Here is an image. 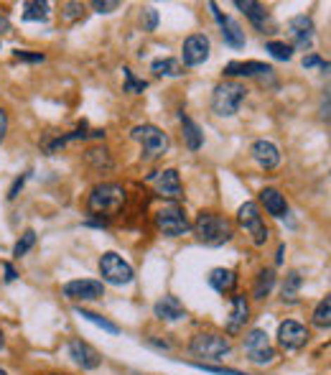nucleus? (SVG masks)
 <instances>
[{"mask_svg":"<svg viewBox=\"0 0 331 375\" xmlns=\"http://www.w3.org/2000/svg\"><path fill=\"white\" fill-rule=\"evenodd\" d=\"M265 51H270L273 59L278 61H291L293 59V47L285 41H265Z\"/></svg>","mask_w":331,"mask_h":375,"instance_id":"obj_32","label":"nucleus"},{"mask_svg":"<svg viewBox=\"0 0 331 375\" xmlns=\"http://www.w3.org/2000/svg\"><path fill=\"white\" fill-rule=\"evenodd\" d=\"M0 266H3V271H6V276H3V278H6V283H13L15 281V268L11 266V263H0Z\"/></svg>","mask_w":331,"mask_h":375,"instance_id":"obj_43","label":"nucleus"},{"mask_svg":"<svg viewBox=\"0 0 331 375\" xmlns=\"http://www.w3.org/2000/svg\"><path fill=\"white\" fill-rule=\"evenodd\" d=\"M28 174H31V171H26V174H20L18 179L13 181V187H11V192H8V199H15V197H18V192H20V189H23V184H26Z\"/></svg>","mask_w":331,"mask_h":375,"instance_id":"obj_41","label":"nucleus"},{"mask_svg":"<svg viewBox=\"0 0 331 375\" xmlns=\"http://www.w3.org/2000/svg\"><path fill=\"white\" fill-rule=\"evenodd\" d=\"M156 228L166 235V238H181L192 230V222L186 217L181 204H166L156 212Z\"/></svg>","mask_w":331,"mask_h":375,"instance_id":"obj_7","label":"nucleus"},{"mask_svg":"<svg viewBox=\"0 0 331 375\" xmlns=\"http://www.w3.org/2000/svg\"><path fill=\"white\" fill-rule=\"evenodd\" d=\"M99 276H102V281L105 283L127 286V283H132V278H135V271H132V266L123 258V255H118L115 250H107V253H102V258H99Z\"/></svg>","mask_w":331,"mask_h":375,"instance_id":"obj_5","label":"nucleus"},{"mask_svg":"<svg viewBox=\"0 0 331 375\" xmlns=\"http://www.w3.org/2000/svg\"><path fill=\"white\" fill-rule=\"evenodd\" d=\"M283 255H285V245L280 242V245H278V258H275V263H278V266L283 263Z\"/></svg>","mask_w":331,"mask_h":375,"instance_id":"obj_46","label":"nucleus"},{"mask_svg":"<svg viewBox=\"0 0 331 375\" xmlns=\"http://www.w3.org/2000/svg\"><path fill=\"white\" fill-rule=\"evenodd\" d=\"M148 181L156 184V192L166 199H173L179 202L184 199V187H181V179H179V171L176 168H163V171H156V174L148 176Z\"/></svg>","mask_w":331,"mask_h":375,"instance_id":"obj_13","label":"nucleus"},{"mask_svg":"<svg viewBox=\"0 0 331 375\" xmlns=\"http://www.w3.org/2000/svg\"><path fill=\"white\" fill-rule=\"evenodd\" d=\"M130 135H132V141L140 143V151H143V159L146 161L161 159V156H166V151H168V135H166L158 125H153V123L135 125L130 130Z\"/></svg>","mask_w":331,"mask_h":375,"instance_id":"obj_4","label":"nucleus"},{"mask_svg":"<svg viewBox=\"0 0 331 375\" xmlns=\"http://www.w3.org/2000/svg\"><path fill=\"white\" fill-rule=\"evenodd\" d=\"M153 314L161 321H179L186 316V307L176 299V296H161L158 302L153 304Z\"/></svg>","mask_w":331,"mask_h":375,"instance_id":"obj_20","label":"nucleus"},{"mask_svg":"<svg viewBox=\"0 0 331 375\" xmlns=\"http://www.w3.org/2000/svg\"><path fill=\"white\" fill-rule=\"evenodd\" d=\"M209 11H212V16L217 18L219 28H222V39H225L227 47L230 49L245 47V31H242V26H239L237 20L230 18V16H222V11L217 8V3H209Z\"/></svg>","mask_w":331,"mask_h":375,"instance_id":"obj_15","label":"nucleus"},{"mask_svg":"<svg viewBox=\"0 0 331 375\" xmlns=\"http://www.w3.org/2000/svg\"><path fill=\"white\" fill-rule=\"evenodd\" d=\"M151 72L156 77H181L184 67H181L179 59H171V56H163V59H156L151 64Z\"/></svg>","mask_w":331,"mask_h":375,"instance_id":"obj_27","label":"nucleus"},{"mask_svg":"<svg viewBox=\"0 0 331 375\" xmlns=\"http://www.w3.org/2000/svg\"><path fill=\"white\" fill-rule=\"evenodd\" d=\"M148 345H153V348H158V350H168V342H161V340H148Z\"/></svg>","mask_w":331,"mask_h":375,"instance_id":"obj_45","label":"nucleus"},{"mask_svg":"<svg viewBox=\"0 0 331 375\" xmlns=\"http://www.w3.org/2000/svg\"><path fill=\"white\" fill-rule=\"evenodd\" d=\"M0 350H6V335H3V329H0Z\"/></svg>","mask_w":331,"mask_h":375,"instance_id":"obj_47","label":"nucleus"},{"mask_svg":"<svg viewBox=\"0 0 331 375\" xmlns=\"http://www.w3.org/2000/svg\"><path fill=\"white\" fill-rule=\"evenodd\" d=\"M247 321H250V302L245 299V294H235L232 296L230 319H227V335H239Z\"/></svg>","mask_w":331,"mask_h":375,"instance_id":"obj_18","label":"nucleus"},{"mask_svg":"<svg viewBox=\"0 0 331 375\" xmlns=\"http://www.w3.org/2000/svg\"><path fill=\"white\" fill-rule=\"evenodd\" d=\"M194 368L204 370V373H212V375H247V373H239V370H232V368H217V365H206V362H194Z\"/></svg>","mask_w":331,"mask_h":375,"instance_id":"obj_38","label":"nucleus"},{"mask_svg":"<svg viewBox=\"0 0 331 375\" xmlns=\"http://www.w3.org/2000/svg\"><path fill=\"white\" fill-rule=\"evenodd\" d=\"M301 286H304V276L298 273V271H288V276H285L283 281V302L285 304H296L298 299H301Z\"/></svg>","mask_w":331,"mask_h":375,"instance_id":"obj_26","label":"nucleus"},{"mask_svg":"<svg viewBox=\"0 0 331 375\" xmlns=\"http://www.w3.org/2000/svg\"><path fill=\"white\" fill-rule=\"evenodd\" d=\"M260 204H263L265 212L273 214L275 220H283L285 214H288V202H285V195L275 187H265L263 192H260Z\"/></svg>","mask_w":331,"mask_h":375,"instance_id":"obj_21","label":"nucleus"},{"mask_svg":"<svg viewBox=\"0 0 331 375\" xmlns=\"http://www.w3.org/2000/svg\"><path fill=\"white\" fill-rule=\"evenodd\" d=\"M275 281H278V276H275V271H273V268H265V271H260L258 278H255V286H252V299H258V302L268 299V296H270V291L275 288Z\"/></svg>","mask_w":331,"mask_h":375,"instance_id":"obj_25","label":"nucleus"},{"mask_svg":"<svg viewBox=\"0 0 331 375\" xmlns=\"http://www.w3.org/2000/svg\"><path fill=\"white\" fill-rule=\"evenodd\" d=\"M237 222L247 230V235H250V240L255 242V245H265L268 238H270V230L265 225L263 214H260L255 202H245V204L237 209Z\"/></svg>","mask_w":331,"mask_h":375,"instance_id":"obj_9","label":"nucleus"},{"mask_svg":"<svg viewBox=\"0 0 331 375\" xmlns=\"http://www.w3.org/2000/svg\"><path fill=\"white\" fill-rule=\"evenodd\" d=\"M125 187L123 184H115V181H102L89 192V199H87V209L94 217H115L120 209L125 207Z\"/></svg>","mask_w":331,"mask_h":375,"instance_id":"obj_2","label":"nucleus"},{"mask_svg":"<svg viewBox=\"0 0 331 375\" xmlns=\"http://www.w3.org/2000/svg\"><path fill=\"white\" fill-rule=\"evenodd\" d=\"M8 133V113L0 107V143H3V138H6Z\"/></svg>","mask_w":331,"mask_h":375,"instance_id":"obj_42","label":"nucleus"},{"mask_svg":"<svg viewBox=\"0 0 331 375\" xmlns=\"http://www.w3.org/2000/svg\"><path fill=\"white\" fill-rule=\"evenodd\" d=\"M179 121H181V128H184V141H186V146H189V151H199V148L204 146V133H201V128L184 113H179Z\"/></svg>","mask_w":331,"mask_h":375,"instance_id":"obj_24","label":"nucleus"},{"mask_svg":"<svg viewBox=\"0 0 331 375\" xmlns=\"http://www.w3.org/2000/svg\"><path fill=\"white\" fill-rule=\"evenodd\" d=\"M301 67H304V69H321L324 74H329V72H331V61L321 59L318 54H308V56H304Z\"/></svg>","mask_w":331,"mask_h":375,"instance_id":"obj_36","label":"nucleus"},{"mask_svg":"<svg viewBox=\"0 0 331 375\" xmlns=\"http://www.w3.org/2000/svg\"><path fill=\"white\" fill-rule=\"evenodd\" d=\"M245 97H247V90L242 82H235V80L219 82L212 92V113L219 115V118H232V115L239 113Z\"/></svg>","mask_w":331,"mask_h":375,"instance_id":"obj_3","label":"nucleus"},{"mask_svg":"<svg viewBox=\"0 0 331 375\" xmlns=\"http://www.w3.org/2000/svg\"><path fill=\"white\" fill-rule=\"evenodd\" d=\"M225 77L237 82L239 77H245V80H258V82H270L273 87H275V69L270 64H265V61H230L225 67Z\"/></svg>","mask_w":331,"mask_h":375,"instance_id":"obj_10","label":"nucleus"},{"mask_svg":"<svg viewBox=\"0 0 331 375\" xmlns=\"http://www.w3.org/2000/svg\"><path fill=\"white\" fill-rule=\"evenodd\" d=\"M49 11H51V6L46 0H28V3H23V20H46Z\"/></svg>","mask_w":331,"mask_h":375,"instance_id":"obj_29","label":"nucleus"},{"mask_svg":"<svg viewBox=\"0 0 331 375\" xmlns=\"http://www.w3.org/2000/svg\"><path fill=\"white\" fill-rule=\"evenodd\" d=\"M51 375H66V373H51Z\"/></svg>","mask_w":331,"mask_h":375,"instance_id":"obj_49","label":"nucleus"},{"mask_svg":"<svg viewBox=\"0 0 331 375\" xmlns=\"http://www.w3.org/2000/svg\"><path fill=\"white\" fill-rule=\"evenodd\" d=\"M92 8L97 13H113L120 8V3L118 0H92Z\"/></svg>","mask_w":331,"mask_h":375,"instance_id":"obj_39","label":"nucleus"},{"mask_svg":"<svg viewBox=\"0 0 331 375\" xmlns=\"http://www.w3.org/2000/svg\"><path fill=\"white\" fill-rule=\"evenodd\" d=\"M123 74H125V92L140 94L143 90L148 87V82L146 80H138V77H135V72H132L130 67H123Z\"/></svg>","mask_w":331,"mask_h":375,"instance_id":"obj_33","label":"nucleus"},{"mask_svg":"<svg viewBox=\"0 0 331 375\" xmlns=\"http://www.w3.org/2000/svg\"><path fill=\"white\" fill-rule=\"evenodd\" d=\"M212 54V41L206 34H192L186 36L184 47H181V59H184L186 67H199L204 64Z\"/></svg>","mask_w":331,"mask_h":375,"instance_id":"obj_12","label":"nucleus"},{"mask_svg":"<svg viewBox=\"0 0 331 375\" xmlns=\"http://www.w3.org/2000/svg\"><path fill=\"white\" fill-rule=\"evenodd\" d=\"M250 154H252V159L260 164V168H265V171H273V168L280 166V148L275 146V143L265 141V138L252 143Z\"/></svg>","mask_w":331,"mask_h":375,"instance_id":"obj_19","label":"nucleus"},{"mask_svg":"<svg viewBox=\"0 0 331 375\" xmlns=\"http://www.w3.org/2000/svg\"><path fill=\"white\" fill-rule=\"evenodd\" d=\"M13 56L18 61H26V64H41V61L46 59V56H44L41 51H36V54H33V51H15Z\"/></svg>","mask_w":331,"mask_h":375,"instance_id":"obj_40","label":"nucleus"},{"mask_svg":"<svg viewBox=\"0 0 331 375\" xmlns=\"http://www.w3.org/2000/svg\"><path fill=\"white\" fill-rule=\"evenodd\" d=\"M158 11L156 8H143L140 11V26H143V31L146 34H153L156 28H158Z\"/></svg>","mask_w":331,"mask_h":375,"instance_id":"obj_35","label":"nucleus"},{"mask_svg":"<svg viewBox=\"0 0 331 375\" xmlns=\"http://www.w3.org/2000/svg\"><path fill=\"white\" fill-rule=\"evenodd\" d=\"M82 13H85V6H82V3H64V6H61V20H64V23H72V20L82 18Z\"/></svg>","mask_w":331,"mask_h":375,"instance_id":"obj_37","label":"nucleus"},{"mask_svg":"<svg viewBox=\"0 0 331 375\" xmlns=\"http://www.w3.org/2000/svg\"><path fill=\"white\" fill-rule=\"evenodd\" d=\"M85 159H87V164L94 168H113V159H110V151H107V148H89Z\"/></svg>","mask_w":331,"mask_h":375,"instance_id":"obj_31","label":"nucleus"},{"mask_svg":"<svg viewBox=\"0 0 331 375\" xmlns=\"http://www.w3.org/2000/svg\"><path fill=\"white\" fill-rule=\"evenodd\" d=\"M206 281L217 294H232L237 288V273L232 268H212Z\"/></svg>","mask_w":331,"mask_h":375,"instance_id":"obj_23","label":"nucleus"},{"mask_svg":"<svg viewBox=\"0 0 331 375\" xmlns=\"http://www.w3.org/2000/svg\"><path fill=\"white\" fill-rule=\"evenodd\" d=\"M242 348H245V355L252 365H270L275 360V350L270 345V337L265 329H250L245 335V342H242Z\"/></svg>","mask_w":331,"mask_h":375,"instance_id":"obj_8","label":"nucleus"},{"mask_svg":"<svg viewBox=\"0 0 331 375\" xmlns=\"http://www.w3.org/2000/svg\"><path fill=\"white\" fill-rule=\"evenodd\" d=\"M235 6L250 18L252 26L265 34V28L270 26V13H268V8H265L263 3H255V0H235Z\"/></svg>","mask_w":331,"mask_h":375,"instance_id":"obj_22","label":"nucleus"},{"mask_svg":"<svg viewBox=\"0 0 331 375\" xmlns=\"http://www.w3.org/2000/svg\"><path fill=\"white\" fill-rule=\"evenodd\" d=\"M11 34V20H8L6 13H0V36Z\"/></svg>","mask_w":331,"mask_h":375,"instance_id":"obj_44","label":"nucleus"},{"mask_svg":"<svg viewBox=\"0 0 331 375\" xmlns=\"http://www.w3.org/2000/svg\"><path fill=\"white\" fill-rule=\"evenodd\" d=\"M192 355L204 357V360H225V355L232 352V342L225 335H214V332H201V335L192 337L189 342Z\"/></svg>","mask_w":331,"mask_h":375,"instance_id":"obj_6","label":"nucleus"},{"mask_svg":"<svg viewBox=\"0 0 331 375\" xmlns=\"http://www.w3.org/2000/svg\"><path fill=\"white\" fill-rule=\"evenodd\" d=\"M288 36L293 39V47L298 51H308L313 44V20L311 16H293L288 20Z\"/></svg>","mask_w":331,"mask_h":375,"instance_id":"obj_17","label":"nucleus"},{"mask_svg":"<svg viewBox=\"0 0 331 375\" xmlns=\"http://www.w3.org/2000/svg\"><path fill=\"white\" fill-rule=\"evenodd\" d=\"M74 312H77V316H82V319H87V321H92V324L102 327L105 332H110V335H120V327L115 324V321H110V319H105V316L94 314V312H89V309H85V307H77Z\"/></svg>","mask_w":331,"mask_h":375,"instance_id":"obj_30","label":"nucleus"},{"mask_svg":"<svg viewBox=\"0 0 331 375\" xmlns=\"http://www.w3.org/2000/svg\"><path fill=\"white\" fill-rule=\"evenodd\" d=\"M278 342L283 350H301L308 342V329L296 319H285L278 324Z\"/></svg>","mask_w":331,"mask_h":375,"instance_id":"obj_16","label":"nucleus"},{"mask_svg":"<svg viewBox=\"0 0 331 375\" xmlns=\"http://www.w3.org/2000/svg\"><path fill=\"white\" fill-rule=\"evenodd\" d=\"M311 324L318 329H331V294H326L321 302L316 304L311 314Z\"/></svg>","mask_w":331,"mask_h":375,"instance_id":"obj_28","label":"nucleus"},{"mask_svg":"<svg viewBox=\"0 0 331 375\" xmlns=\"http://www.w3.org/2000/svg\"><path fill=\"white\" fill-rule=\"evenodd\" d=\"M66 350H69V357H72V360L77 362L82 370H97L99 365H102V355H99V352L92 348V345H89V342L80 340V337L69 340Z\"/></svg>","mask_w":331,"mask_h":375,"instance_id":"obj_14","label":"nucleus"},{"mask_svg":"<svg viewBox=\"0 0 331 375\" xmlns=\"http://www.w3.org/2000/svg\"><path fill=\"white\" fill-rule=\"evenodd\" d=\"M329 97H331V87H329Z\"/></svg>","mask_w":331,"mask_h":375,"instance_id":"obj_50","label":"nucleus"},{"mask_svg":"<svg viewBox=\"0 0 331 375\" xmlns=\"http://www.w3.org/2000/svg\"><path fill=\"white\" fill-rule=\"evenodd\" d=\"M33 245H36V233H33V230H26V233L18 238V242L13 245V255L15 258H23Z\"/></svg>","mask_w":331,"mask_h":375,"instance_id":"obj_34","label":"nucleus"},{"mask_svg":"<svg viewBox=\"0 0 331 375\" xmlns=\"http://www.w3.org/2000/svg\"><path fill=\"white\" fill-rule=\"evenodd\" d=\"M61 296L69 302H99L105 296V283L94 278H74L61 286Z\"/></svg>","mask_w":331,"mask_h":375,"instance_id":"obj_11","label":"nucleus"},{"mask_svg":"<svg viewBox=\"0 0 331 375\" xmlns=\"http://www.w3.org/2000/svg\"><path fill=\"white\" fill-rule=\"evenodd\" d=\"M194 235H196V240L206 248H219V245H227V242L235 238V225L227 220L225 214H217V212H204L196 214V220L192 225Z\"/></svg>","mask_w":331,"mask_h":375,"instance_id":"obj_1","label":"nucleus"},{"mask_svg":"<svg viewBox=\"0 0 331 375\" xmlns=\"http://www.w3.org/2000/svg\"><path fill=\"white\" fill-rule=\"evenodd\" d=\"M0 375H8V373H6V370H3V368H0Z\"/></svg>","mask_w":331,"mask_h":375,"instance_id":"obj_48","label":"nucleus"}]
</instances>
